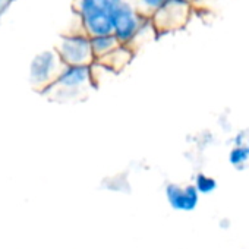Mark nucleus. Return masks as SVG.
<instances>
[{"label": "nucleus", "instance_id": "nucleus-1", "mask_svg": "<svg viewBox=\"0 0 249 249\" xmlns=\"http://www.w3.org/2000/svg\"><path fill=\"white\" fill-rule=\"evenodd\" d=\"M123 0H72L78 28L89 38L113 34L111 12Z\"/></svg>", "mask_w": 249, "mask_h": 249}, {"label": "nucleus", "instance_id": "nucleus-2", "mask_svg": "<svg viewBox=\"0 0 249 249\" xmlns=\"http://www.w3.org/2000/svg\"><path fill=\"white\" fill-rule=\"evenodd\" d=\"M94 75L91 66H62L54 82L41 92L56 101H71L82 98L88 89L94 88Z\"/></svg>", "mask_w": 249, "mask_h": 249}, {"label": "nucleus", "instance_id": "nucleus-3", "mask_svg": "<svg viewBox=\"0 0 249 249\" xmlns=\"http://www.w3.org/2000/svg\"><path fill=\"white\" fill-rule=\"evenodd\" d=\"M113 36L119 44L129 46L135 49V44L144 31L150 25L151 19L148 15L142 14L132 0H123L111 12Z\"/></svg>", "mask_w": 249, "mask_h": 249}, {"label": "nucleus", "instance_id": "nucleus-4", "mask_svg": "<svg viewBox=\"0 0 249 249\" xmlns=\"http://www.w3.org/2000/svg\"><path fill=\"white\" fill-rule=\"evenodd\" d=\"M53 49L63 66H91L95 62L91 38L78 27L62 33Z\"/></svg>", "mask_w": 249, "mask_h": 249}, {"label": "nucleus", "instance_id": "nucleus-5", "mask_svg": "<svg viewBox=\"0 0 249 249\" xmlns=\"http://www.w3.org/2000/svg\"><path fill=\"white\" fill-rule=\"evenodd\" d=\"M195 11L191 0H166L150 17L157 36L182 30Z\"/></svg>", "mask_w": 249, "mask_h": 249}, {"label": "nucleus", "instance_id": "nucleus-6", "mask_svg": "<svg viewBox=\"0 0 249 249\" xmlns=\"http://www.w3.org/2000/svg\"><path fill=\"white\" fill-rule=\"evenodd\" d=\"M62 62L56 54L54 49H46L34 54L28 68V81L37 92L47 89L59 75Z\"/></svg>", "mask_w": 249, "mask_h": 249}, {"label": "nucleus", "instance_id": "nucleus-7", "mask_svg": "<svg viewBox=\"0 0 249 249\" xmlns=\"http://www.w3.org/2000/svg\"><path fill=\"white\" fill-rule=\"evenodd\" d=\"M164 195L169 205L176 211L191 213L199 204V194L192 183L189 185L167 183L164 188Z\"/></svg>", "mask_w": 249, "mask_h": 249}, {"label": "nucleus", "instance_id": "nucleus-8", "mask_svg": "<svg viewBox=\"0 0 249 249\" xmlns=\"http://www.w3.org/2000/svg\"><path fill=\"white\" fill-rule=\"evenodd\" d=\"M135 54H137V50L134 47L119 44L111 53H108L107 56L95 62L101 65L104 69H107L110 73H119L132 63Z\"/></svg>", "mask_w": 249, "mask_h": 249}, {"label": "nucleus", "instance_id": "nucleus-9", "mask_svg": "<svg viewBox=\"0 0 249 249\" xmlns=\"http://www.w3.org/2000/svg\"><path fill=\"white\" fill-rule=\"evenodd\" d=\"M117 46H119V41L116 40V37L113 34L98 36V37L91 38V49H92V54H94L95 60L103 59L104 56L111 53Z\"/></svg>", "mask_w": 249, "mask_h": 249}, {"label": "nucleus", "instance_id": "nucleus-10", "mask_svg": "<svg viewBox=\"0 0 249 249\" xmlns=\"http://www.w3.org/2000/svg\"><path fill=\"white\" fill-rule=\"evenodd\" d=\"M249 161V144H239L236 142V147H233L229 153V163L236 167L240 169L243 167L246 163Z\"/></svg>", "mask_w": 249, "mask_h": 249}, {"label": "nucleus", "instance_id": "nucleus-11", "mask_svg": "<svg viewBox=\"0 0 249 249\" xmlns=\"http://www.w3.org/2000/svg\"><path fill=\"white\" fill-rule=\"evenodd\" d=\"M195 189L198 191L199 195H208V194H213L215 189H217V180L205 173H198L194 179V183Z\"/></svg>", "mask_w": 249, "mask_h": 249}, {"label": "nucleus", "instance_id": "nucleus-12", "mask_svg": "<svg viewBox=\"0 0 249 249\" xmlns=\"http://www.w3.org/2000/svg\"><path fill=\"white\" fill-rule=\"evenodd\" d=\"M9 8H11V5L6 2V0H0V22H2V18L6 15Z\"/></svg>", "mask_w": 249, "mask_h": 249}, {"label": "nucleus", "instance_id": "nucleus-13", "mask_svg": "<svg viewBox=\"0 0 249 249\" xmlns=\"http://www.w3.org/2000/svg\"><path fill=\"white\" fill-rule=\"evenodd\" d=\"M6 2H8V3H9L11 6H12V5H14V3L17 2V0H6Z\"/></svg>", "mask_w": 249, "mask_h": 249}, {"label": "nucleus", "instance_id": "nucleus-14", "mask_svg": "<svg viewBox=\"0 0 249 249\" xmlns=\"http://www.w3.org/2000/svg\"><path fill=\"white\" fill-rule=\"evenodd\" d=\"M191 2H194V0H191Z\"/></svg>", "mask_w": 249, "mask_h": 249}]
</instances>
